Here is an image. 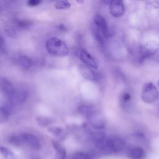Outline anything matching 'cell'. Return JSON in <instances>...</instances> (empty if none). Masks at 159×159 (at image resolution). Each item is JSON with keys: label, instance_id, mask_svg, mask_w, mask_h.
Wrapping results in <instances>:
<instances>
[{"label": "cell", "instance_id": "obj_1", "mask_svg": "<svg viewBox=\"0 0 159 159\" xmlns=\"http://www.w3.org/2000/svg\"><path fill=\"white\" fill-rule=\"evenodd\" d=\"M47 51L51 55L58 57H63L68 55L69 50L66 43L57 37H52L45 43Z\"/></svg>", "mask_w": 159, "mask_h": 159}, {"label": "cell", "instance_id": "obj_2", "mask_svg": "<svg viewBox=\"0 0 159 159\" xmlns=\"http://www.w3.org/2000/svg\"><path fill=\"white\" fill-rule=\"evenodd\" d=\"M142 99L147 104L155 102L159 98V91L152 82L145 83L142 90Z\"/></svg>", "mask_w": 159, "mask_h": 159}, {"label": "cell", "instance_id": "obj_3", "mask_svg": "<svg viewBox=\"0 0 159 159\" xmlns=\"http://www.w3.org/2000/svg\"><path fill=\"white\" fill-rule=\"evenodd\" d=\"M158 49V43L155 41H148L141 44L139 48V53L142 58H146L153 55Z\"/></svg>", "mask_w": 159, "mask_h": 159}, {"label": "cell", "instance_id": "obj_4", "mask_svg": "<svg viewBox=\"0 0 159 159\" xmlns=\"http://www.w3.org/2000/svg\"><path fill=\"white\" fill-rule=\"evenodd\" d=\"M125 147V141L118 137H114L107 139V148L106 153H119Z\"/></svg>", "mask_w": 159, "mask_h": 159}, {"label": "cell", "instance_id": "obj_5", "mask_svg": "<svg viewBox=\"0 0 159 159\" xmlns=\"http://www.w3.org/2000/svg\"><path fill=\"white\" fill-rule=\"evenodd\" d=\"M87 119L92 127L96 130L102 129L106 125V119L103 116L96 110H95Z\"/></svg>", "mask_w": 159, "mask_h": 159}, {"label": "cell", "instance_id": "obj_6", "mask_svg": "<svg viewBox=\"0 0 159 159\" xmlns=\"http://www.w3.org/2000/svg\"><path fill=\"white\" fill-rule=\"evenodd\" d=\"M93 25L101 32L106 39L111 37V30L109 28L107 23L103 16L99 14L96 15L94 18Z\"/></svg>", "mask_w": 159, "mask_h": 159}, {"label": "cell", "instance_id": "obj_7", "mask_svg": "<svg viewBox=\"0 0 159 159\" xmlns=\"http://www.w3.org/2000/svg\"><path fill=\"white\" fill-rule=\"evenodd\" d=\"M28 92L24 89H15L7 97L9 102L12 105H18L24 103L28 98Z\"/></svg>", "mask_w": 159, "mask_h": 159}, {"label": "cell", "instance_id": "obj_8", "mask_svg": "<svg viewBox=\"0 0 159 159\" xmlns=\"http://www.w3.org/2000/svg\"><path fill=\"white\" fill-rule=\"evenodd\" d=\"M23 143L26 144L30 148L34 150H39L41 144L39 139L34 135L29 133H24L20 135Z\"/></svg>", "mask_w": 159, "mask_h": 159}, {"label": "cell", "instance_id": "obj_9", "mask_svg": "<svg viewBox=\"0 0 159 159\" xmlns=\"http://www.w3.org/2000/svg\"><path fill=\"white\" fill-rule=\"evenodd\" d=\"M109 11L111 14L114 17H119L123 16L125 12L124 2L120 0H112L109 3Z\"/></svg>", "mask_w": 159, "mask_h": 159}, {"label": "cell", "instance_id": "obj_10", "mask_svg": "<svg viewBox=\"0 0 159 159\" xmlns=\"http://www.w3.org/2000/svg\"><path fill=\"white\" fill-rule=\"evenodd\" d=\"M78 56L84 65L94 70L98 69V64L95 59L87 51L84 50H79L78 52Z\"/></svg>", "mask_w": 159, "mask_h": 159}, {"label": "cell", "instance_id": "obj_11", "mask_svg": "<svg viewBox=\"0 0 159 159\" xmlns=\"http://www.w3.org/2000/svg\"><path fill=\"white\" fill-rule=\"evenodd\" d=\"M79 70L81 75L86 80L94 81L98 78V74L93 68H91L84 65H81L79 67Z\"/></svg>", "mask_w": 159, "mask_h": 159}, {"label": "cell", "instance_id": "obj_12", "mask_svg": "<svg viewBox=\"0 0 159 159\" xmlns=\"http://www.w3.org/2000/svg\"><path fill=\"white\" fill-rule=\"evenodd\" d=\"M0 90L7 97L15 90L12 84L4 77L0 76Z\"/></svg>", "mask_w": 159, "mask_h": 159}, {"label": "cell", "instance_id": "obj_13", "mask_svg": "<svg viewBox=\"0 0 159 159\" xmlns=\"http://www.w3.org/2000/svg\"><path fill=\"white\" fill-rule=\"evenodd\" d=\"M127 157L130 159H143L145 157V152L140 147H133L128 150Z\"/></svg>", "mask_w": 159, "mask_h": 159}, {"label": "cell", "instance_id": "obj_14", "mask_svg": "<svg viewBox=\"0 0 159 159\" xmlns=\"http://www.w3.org/2000/svg\"><path fill=\"white\" fill-rule=\"evenodd\" d=\"M52 144L55 150V159H66V151L63 147L55 140L52 142Z\"/></svg>", "mask_w": 159, "mask_h": 159}, {"label": "cell", "instance_id": "obj_15", "mask_svg": "<svg viewBox=\"0 0 159 159\" xmlns=\"http://www.w3.org/2000/svg\"><path fill=\"white\" fill-rule=\"evenodd\" d=\"M17 62L19 65L23 69L28 70L29 69L32 65V63L31 60L25 55H20L18 57Z\"/></svg>", "mask_w": 159, "mask_h": 159}, {"label": "cell", "instance_id": "obj_16", "mask_svg": "<svg viewBox=\"0 0 159 159\" xmlns=\"http://www.w3.org/2000/svg\"><path fill=\"white\" fill-rule=\"evenodd\" d=\"M95 111L94 107L88 105H82L79 107L78 111V112L86 119H88V117Z\"/></svg>", "mask_w": 159, "mask_h": 159}, {"label": "cell", "instance_id": "obj_17", "mask_svg": "<svg viewBox=\"0 0 159 159\" xmlns=\"http://www.w3.org/2000/svg\"><path fill=\"white\" fill-rule=\"evenodd\" d=\"M0 152L5 159H19L15 153L5 147H1Z\"/></svg>", "mask_w": 159, "mask_h": 159}, {"label": "cell", "instance_id": "obj_18", "mask_svg": "<svg viewBox=\"0 0 159 159\" xmlns=\"http://www.w3.org/2000/svg\"><path fill=\"white\" fill-rule=\"evenodd\" d=\"M48 130L50 133L58 138H63L65 135V130L60 127H51L48 128Z\"/></svg>", "mask_w": 159, "mask_h": 159}, {"label": "cell", "instance_id": "obj_19", "mask_svg": "<svg viewBox=\"0 0 159 159\" xmlns=\"http://www.w3.org/2000/svg\"><path fill=\"white\" fill-rule=\"evenodd\" d=\"M9 110L4 106H0V124L5 123L9 119Z\"/></svg>", "mask_w": 159, "mask_h": 159}, {"label": "cell", "instance_id": "obj_20", "mask_svg": "<svg viewBox=\"0 0 159 159\" xmlns=\"http://www.w3.org/2000/svg\"><path fill=\"white\" fill-rule=\"evenodd\" d=\"M36 120L39 125L42 127L48 126L52 122V120L50 118L45 116H38L36 117Z\"/></svg>", "mask_w": 159, "mask_h": 159}, {"label": "cell", "instance_id": "obj_21", "mask_svg": "<svg viewBox=\"0 0 159 159\" xmlns=\"http://www.w3.org/2000/svg\"><path fill=\"white\" fill-rule=\"evenodd\" d=\"M55 8L57 9H67L70 7L71 4L69 1H63V0H60L57 1L55 4H54Z\"/></svg>", "mask_w": 159, "mask_h": 159}, {"label": "cell", "instance_id": "obj_22", "mask_svg": "<svg viewBox=\"0 0 159 159\" xmlns=\"http://www.w3.org/2000/svg\"><path fill=\"white\" fill-rule=\"evenodd\" d=\"M9 142L15 146H20L23 144L22 140L20 135H12L9 139Z\"/></svg>", "mask_w": 159, "mask_h": 159}, {"label": "cell", "instance_id": "obj_23", "mask_svg": "<svg viewBox=\"0 0 159 159\" xmlns=\"http://www.w3.org/2000/svg\"><path fill=\"white\" fill-rule=\"evenodd\" d=\"M132 99L131 94L129 92L125 91L122 93L120 97V102L123 105H127Z\"/></svg>", "mask_w": 159, "mask_h": 159}, {"label": "cell", "instance_id": "obj_24", "mask_svg": "<svg viewBox=\"0 0 159 159\" xmlns=\"http://www.w3.org/2000/svg\"><path fill=\"white\" fill-rule=\"evenodd\" d=\"M30 24L31 23L27 20H23L19 19H17L15 20V25H16V27L20 29L27 28L29 25H30Z\"/></svg>", "mask_w": 159, "mask_h": 159}, {"label": "cell", "instance_id": "obj_25", "mask_svg": "<svg viewBox=\"0 0 159 159\" xmlns=\"http://www.w3.org/2000/svg\"><path fill=\"white\" fill-rule=\"evenodd\" d=\"M73 159H91V156L82 152H78L73 155Z\"/></svg>", "mask_w": 159, "mask_h": 159}, {"label": "cell", "instance_id": "obj_26", "mask_svg": "<svg viewBox=\"0 0 159 159\" xmlns=\"http://www.w3.org/2000/svg\"><path fill=\"white\" fill-rule=\"evenodd\" d=\"M5 32L6 33V34L10 37L11 38H16L17 37V32L16 31V30L12 28V27L10 26H6V27L5 28Z\"/></svg>", "mask_w": 159, "mask_h": 159}, {"label": "cell", "instance_id": "obj_27", "mask_svg": "<svg viewBox=\"0 0 159 159\" xmlns=\"http://www.w3.org/2000/svg\"><path fill=\"white\" fill-rule=\"evenodd\" d=\"M41 2L42 1L40 0H29L27 2V4L30 7H35L39 6Z\"/></svg>", "mask_w": 159, "mask_h": 159}, {"label": "cell", "instance_id": "obj_28", "mask_svg": "<svg viewBox=\"0 0 159 159\" xmlns=\"http://www.w3.org/2000/svg\"><path fill=\"white\" fill-rule=\"evenodd\" d=\"M4 43V41H3V39L2 37L0 35V48H1V47H2Z\"/></svg>", "mask_w": 159, "mask_h": 159}, {"label": "cell", "instance_id": "obj_29", "mask_svg": "<svg viewBox=\"0 0 159 159\" xmlns=\"http://www.w3.org/2000/svg\"><path fill=\"white\" fill-rule=\"evenodd\" d=\"M1 4L0 3V11H1Z\"/></svg>", "mask_w": 159, "mask_h": 159}, {"label": "cell", "instance_id": "obj_30", "mask_svg": "<svg viewBox=\"0 0 159 159\" xmlns=\"http://www.w3.org/2000/svg\"><path fill=\"white\" fill-rule=\"evenodd\" d=\"M158 84H159V81H158Z\"/></svg>", "mask_w": 159, "mask_h": 159}]
</instances>
